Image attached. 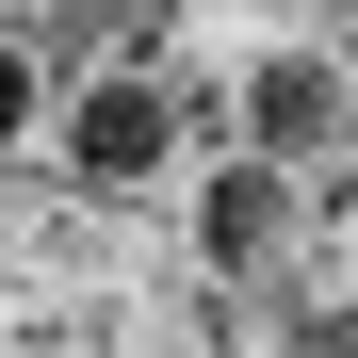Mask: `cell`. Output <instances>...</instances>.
<instances>
[{"label":"cell","instance_id":"2","mask_svg":"<svg viewBox=\"0 0 358 358\" xmlns=\"http://www.w3.org/2000/svg\"><path fill=\"white\" fill-rule=\"evenodd\" d=\"M17 114H33V66H17V49H0V131H17Z\"/></svg>","mask_w":358,"mask_h":358},{"label":"cell","instance_id":"1","mask_svg":"<svg viewBox=\"0 0 358 358\" xmlns=\"http://www.w3.org/2000/svg\"><path fill=\"white\" fill-rule=\"evenodd\" d=\"M82 163H98V179H131V163H163V98H147V82H114V98L82 114Z\"/></svg>","mask_w":358,"mask_h":358}]
</instances>
